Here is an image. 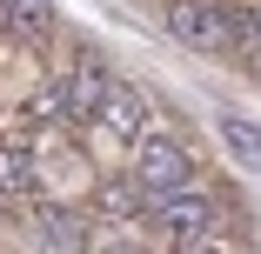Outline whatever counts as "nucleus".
<instances>
[{"mask_svg":"<svg viewBox=\"0 0 261 254\" xmlns=\"http://www.w3.org/2000/svg\"><path fill=\"white\" fill-rule=\"evenodd\" d=\"M168 34L194 54H234V40L248 34V20L221 0H168Z\"/></svg>","mask_w":261,"mask_h":254,"instance_id":"obj_1","label":"nucleus"},{"mask_svg":"<svg viewBox=\"0 0 261 254\" xmlns=\"http://www.w3.org/2000/svg\"><path fill=\"white\" fill-rule=\"evenodd\" d=\"M134 187L154 201V194H174V187H194V154L181 140H168V134H154V140H141L134 147Z\"/></svg>","mask_w":261,"mask_h":254,"instance_id":"obj_2","label":"nucleus"},{"mask_svg":"<svg viewBox=\"0 0 261 254\" xmlns=\"http://www.w3.org/2000/svg\"><path fill=\"white\" fill-rule=\"evenodd\" d=\"M154 221H161L174 241H194V234H221V208L194 187H174V194H154Z\"/></svg>","mask_w":261,"mask_h":254,"instance_id":"obj_3","label":"nucleus"},{"mask_svg":"<svg viewBox=\"0 0 261 254\" xmlns=\"http://www.w3.org/2000/svg\"><path fill=\"white\" fill-rule=\"evenodd\" d=\"M100 87H108V74H100V67H74V74H61V80H54L61 121H94V107H100Z\"/></svg>","mask_w":261,"mask_h":254,"instance_id":"obj_4","label":"nucleus"},{"mask_svg":"<svg viewBox=\"0 0 261 254\" xmlns=\"http://www.w3.org/2000/svg\"><path fill=\"white\" fill-rule=\"evenodd\" d=\"M0 27L20 34L27 47H40L54 34V0H0Z\"/></svg>","mask_w":261,"mask_h":254,"instance_id":"obj_5","label":"nucleus"},{"mask_svg":"<svg viewBox=\"0 0 261 254\" xmlns=\"http://www.w3.org/2000/svg\"><path fill=\"white\" fill-rule=\"evenodd\" d=\"M40 174H34V147L27 140H0V194L7 201H34Z\"/></svg>","mask_w":261,"mask_h":254,"instance_id":"obj_6","label":"nucleus"},{"mask_svg":"<svg viewBox=\"0 0 261 254\" xmlns=\"http://www.w3.org/2000/svg\"><path fill=\"white\" fill-rule=\"evenodd\" d=\"M34 228H40V241L54 247V254H81V247H87V228H81V214H67V208H40Z\"/></svg>","mask_w":261,"mask_h":254,"instance_id":"obj_7","label":"nucleus"},{"mask_svg":"<svg viewBox=\"0 0 261 254\" xmlns=\"http://www.w3.org/2000/svg\"><path fill=\"white\" fill-rule=\"evenodd\" d=\"M94 121H108L114 134H134V127H141V94H134V87H121V80H108V87H100Z\"/></svg>","mask_w":261,"mask_h":254,"instance_id":"obj_8","label":"nucleus"},{"mask_svg":"<svg viewBox=\"0 0 261 254\" xmlns=\"http://www.w3.org/2000/svg\"><path fill=\"white\" fill-rule=\"evenodd\" d=\"M221 147L234 154V167H254V174H261V127H254V121L221 114Z\"/></svg>","mask_w":261,"mask_h":254,"instance_id":"obj_9","label":"nucleus"},{"mask_svg":"<svg viewBox=\"0 0 261 254\" xmlns=\"http://www.w3.org/2000/svg\"><path fill=\"white\" fill-rule=\"evenodd\" d=\"M141 201H147L141 187H127V181H108V187H100V214H108L114 228H127V221H134V208H141Z\"/></svg>","mask_w":261,"mask_h":254,"instance_id":"obj_10","label":"nucleus"},{"mask_svg":"<svg viewBox=\"0 0 261 254\" xmlns=\"http://www.w3.org/2000/svg\"><path fill=\"white\" fill-rule=\"evenodd\" d=\"M174 254H228L221 234H194V241H174Z\"/></svg>","mask_w":261,"mask_h":254,"instance_id":"obj_11","label":"nucleus"},{"mask_svg":"<svg viewBox=\"0 0 261 254\" xmlns=\"http://www.w3.org/2000/svg\"><path fill=\"white\" fill-rule=\"evenodd\" d=\"M100 254H134V241H127V247H121V241H100Z\"/></svg>","mask_w":261,"mask_h":254,"instance_id":"obj_12","label":"nucleus"},{"mask_svg":"<svg viewBox=\"0 0 261 254\" xmlns=\"http://www.w3.org/2000/svg\"><path fill=\"white\" fill-rule=\"evenodd\" d=\"M248 34H261V7H254V20H248Z\"/></svg>","mask_w":261,"mask_h":254,"instance_id":"obj_13","label":"nucleus"}]
</instances>
